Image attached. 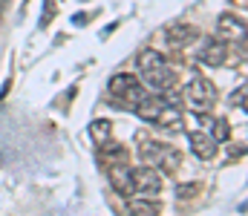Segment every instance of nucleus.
Returning a JSON list of instances; mask_svg holds the SVG:
<instances>
[{
	"label": "nucleus",
	"instance_id": "nucleus-1",
	"mask_svg": "<svg viewBox=\"0 0 248 216\" xmlns=\"http://www.w3.org/2000/svg\"><path fill=\"white\" fill-rule=\"evenodd\" d=\"M139 75H141V81H144L147 86H153V89H170V86L176 84L173 70L168 67V61H165L156 49H144V52L139 55Z\"/></svg>",
	"mask_w": 248,
	"mask_h": 216
},
{
	"label": "nucleus",
	"instance_id": "nucleus-2",
	"mask_svg": "<svg viewBox=\"0 0 248 216\" xmlns=\"http://www.w3.org/2000/svg\"><path fill=\"white\" fill-rule=\"evenodd\" d=\"M139 158L147 164V167H159L162 173H173L182 161L179 150L170 147V144H162V142H153V139H144L139 144Z\"/></svg>",
	"mask_w": 248,
	"mask_h": 216
},
{
	"label": "nucleus",
	"instance_id": "nucleus-3",
	"mask_svg": "<svg viewBox=\"0 0 248 216\" xmlns=\"http://www.w3.org/2000/svg\"><path fill=\"white\" fill-rule=\"evenodd\" d=\"M110 95H113V101H119L122 107H127V110H136L141 101H144V86H141V81L136 78V75H127V72H122V75H113L110 78Z\"/></svg>",
	"mask_w": 248,
	"mask_h": 216
},
{
	"label": "nucleus",
	"instance_id": "nucleus-4",
	"mask_svg": "<svg viewBox=\"0 0 248 216\" xmlns=\"http://www.w3.org/2000/svg\"><path fill=\"white\" fill-rule=\"evenodd\" d=\"M185 101L193 113L205 115V113L217 104V89H214V84H211L208 78H193L185 89Z\"/></svg>",
	"mask_w": 248,
	"mask_h": 216
},
{
	"label": "nucleus",
	"instance_id": "nucleus-5",
	"mask_svg": "<svg viewBox=\"0 0 248 216\" xmlns=\"http://www.w3.org/2000/svg\"><path fill=\"white\" fill-rule=\"evenodd\" d=\"M130 187H133V193L156 196V193L162 190V176H159L156 167H147V164L130 167Z\"/></svg>",
	"mask_w": 248,
	"mask_h": 216
},
{
	"label": "nucleus",
	"instance_id": "nucleus-6",
	"mask_svg": "<svg viewBox=\"0 0 248 216\" xmlns=\"http://www.w3.org/2000/svg\"><path fill=\"white\" fill-rule=\"evenodd\" d=\"M196 58L202 64H208V67H222L225 58H228V46L219 38H205L202 46H199V52H196Z\"/></svg>",
	"mask_w": 248,
	"mask_h": 216
},
{
	"label": "nucleus",
	"instance_id": "nucleus-7",
	"mask_svg": "<svg viewBox=\"0 0 248 216\" xmlns=\"http://www.w3.org/2000/svg\"><path fill=\"white\" fill-rule=\"evenodd\" d=\"M190 150L196 153V158H202V161H211V158L217 156V139H214L211 133H202V130H196V133H190Z\"/></svg>",
	"mask_w": 248,
	"mask_h": 216
},
{
	"label": "nucleus",
	"instance_id": "nucleus-8",
	"mask_svg": "<svg viewBox=\"0 0 248 216\" xmlns=\"http://www.w3.org/2000/svg\"><path fill=\"white\" fill-rule=\"evenodd\" d=\"M217 32H219V38H237V35L243 38V32H246V20L237 17V14H231V12H225V14H219Z\"/></svg>",
	"mask_w": 248,
	"mask_h": 216
},
{
	"label": "nucleus",
	"instance_id": "nucleus-9",
	"mask_svg": "<svg viewBox=\"0 0 248 216\" xmlns=\"http://www.w3.org/2000/svg\"><path fill=\"white\" fill-rule=\"evenodd\" d=\"M165 107H168V98H165V95H144V101L136 107V113H139V118H144V121H156V115H159Z\"/></svg>",
	"mask_w": 248,
	"mask_h": 216
},
{
	"label": "nucleus",
	"instance_id": "nucleus-10",
	"mask_svg": "<svg viewBox=\"0 0 248 216\" xmlns=\"http://www.w3.org/2000/svg\"><path fill=\"white\" fill-rule=\"evenodd\" d=\"M165 38L170 46H187L190 41H196V29L190 23H173V26H168Z\"/></svg>",
	"mask_w": 248,
	"mask_h": 216
},
{
	"label": "nucleus",
	"instance_id": "nucleus-11",
	"mask_svg": "<svg viewBox=\"0 0 248 216\" xmlns=\"http://www.w3.org/2000/svg\"><path fill=\"white\" fill-rule=\"evenodd\" d=\"M98 158L104 164H127V150L116 142H104L98 144Z\"/></svg>",
	"mask_w": 248,
	"mask_h": 216
},
{
	"label": "nucleus",
	"instance_id": "nucleus-12",
	"mask_svg": "<svg viewBox=\"0 0 248 216\" xmlns=\"http://www.w3.org/2000/svg\"><path fill=\"white\" fill-rule=\"evenodd\" d=\"M153 124H159L162 130H170V133H179V130L185 127V121H182L179 110H176V107H170V104H168V107L156 115V121H153Z\"/></svg>",
	"mask_w": 248,
	"mask_h": 216
},
{
	"label": "nucleus",
	"instance_id": "nucleus-13",
	"mask_svg": "<svg viewBox=\"0 0 248 216\" xmlns=\"http://www.w3.org/2000/svg\"><path fill=\"white\" fill-rule=\"evenodd\" d=\"M110 182H113V187L116 190H122V193H133V187H130V167L127 164H110Z\"/></svg>",
	"mask_w": 248,
	"mask_h": 216
},
{
	"label": "nucleus",
	"instance_id": "nucleus-14",
	"mask_svg": "<svg viewBox=\"0 0 248 216\" xmlns=\"http://www.w3.org/2000/svg\"><path fill=\"white\" fill-rule=\"evenodd\" d=\"M130 216H159V205L153 202V199H144V196H139V199H133L130 202Z\"/></svg>",
	"mask_w": 248,
	"mask_h": 216
},
{
	"label": "nucleus",
	"instance_id": "nucleus-15",
	"mask_svg": "<svg viewBox=\"0 0 248 216\" xmlns=\"http://www.w3.org/2000/svg\"><path fill=\"white\" fill-rule=\"evenodd\" d=\"M90 133H93V139H95V144H104V142H110L113 124H110L107 118H98V121H93V124H90Z\"/></svg>",
	"mask_w": 248,
	"mask_h": 216
},
{
	"label": "nucleus",
	"instance_id": "nucleus-16",
	"mask_svg": "<svg viewBox=\"0 0 248 216\" xmlns=\"http://www.w3.org/2000/svg\"><path fill=\"white\" fill-rule=\"evenodd\" d=\"M231 104H234V107L240 104V110H246V84H243V86H240V89L231 95Z\"/></svg>",
	"mask_w": 248,
	"mask_h": 216
},
{
	"label": "nucleus",
	"instance_id": "nucleus-17",
	"mask_svg": "<svg viewBox=\"0 0 248 216\" xmlns=\"http://www.w3.org/2000/svg\"><path fill=\"white\" fill-rule=\"evenodd\" d=\"M190 193H193V187H187V185H182V187H179V196H182V199H185V196H190Z\"/></svg>",
	"mask_w": 248,
	"mask_h": 216
},
{
	"label": "nucleus",
	"instance_id": "nucleus-18",
	"mask_svg": "<svg viewBox=\"0 0 248 216\" xmlns=\"http://www.w3.org/2000/svg\"><path fill=\"white\" fill-rule=\"evenodd\" d=\"M84 20H87V14H75L72 17V23H78V26H84Z\"/></svg>",
	"mask_w": 248,
	"mask_h": 216
},
{
	"label": "nucleus",
	"instance_id": "nucleus-19",
	"mask_svg": "<svg viewBox=\"0 0 248 216\" xmlns=\"http://www.w3.org/2000/svg\"><path fill=\"white\" fill-rule=\"evenodd\" d=\"M6 3H9V0H0V12H3V9H6Z\"/></svg>",
	"mask_w": 248,
	"mask_h": 216
}]
</instances>
